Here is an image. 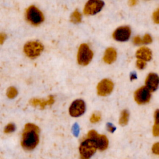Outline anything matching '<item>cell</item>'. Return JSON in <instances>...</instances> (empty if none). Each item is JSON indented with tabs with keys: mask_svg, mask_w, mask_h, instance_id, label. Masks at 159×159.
I'll return each mask as SVG.
<instances>
[{
	"mask_svg": "<svg viewBox=\"0 0 159 159\" xmlns=\"http://www.w3.org/2000/svg\"><path fill=\"white\" fill-rule=\"evenodd\" d=\"M152 150L154 154L159 155V142H157L153 145Z\"/></svg>",
	"mask_w": 159,
	"mask_h": 159,
	"instance_id": "cb8c5ba5",
	"label": "cell"
},
{
	"mask_svg": "<svg viewBox=\"0 0 159 159\" xmlns=\"http://www.w3.org/2000/svg\"><path fill=\"white\" fill-rule=\"evenodd\" d=\"M17 89L13 86H11L7 89L6 94L9 99H13L17 95Z\"/></svg>",
	"mask_w": 159,
	"mask_h": 159,
	"instance_id": "ac0fdd59",
	"label": "cell"
},
{
	"mask_svg": "<svg viewBox=\"0 0 159 159\" xmlns=\"http://www.w3.org/2000/svg\"><path fill=\"white\" fill-rule=\"evenodd\" d=\"M101 119V114L99 112L93 113L90 118V121L91 123H96L99 122Z\"/></svg>",
	"mask_w": 159,
	"mask_h": 159,
	"instance_id": "ffe728a7",
	"label": "cell"
},
{
	"mask_svg": "<svg viewBox=\"0 0 159 159\" xmlns=\"http://www.w3.org/2000/svg\"><path fill=\"white\" fill-rule=\"evenodd\" d=\"M98 149L96 142L87 138L80 144L79 150L81 159H89Z\"/></svg>",
	"mask_w": 159,
	"mask_h": 159,
	"instance_id": "7a4b0ae2",
	"label": "cell"
},
{
	"mask_svg": "<svg viewBox=\"0 0 159 159\" xmlns=\"http://www.w3.org/2000/svg\"><path fill=\"white\" fill-rule=\"evenodd\" d=\"M129 114L127 110H123L120 114V117L119 118V124L124 126L128 123Z\"/></svg>",
	"mask_w": 159,
	"mask_h": 159,
	"instance_id": "2e32d148",
	"label": "cell"
},
{
	"mask_svg": "<svg viewBox=\"0 0 159 159\" xmlns=\"http://www.w3.org/2000/svg\"><path fill=\"white\" fill-rule=\"evenodd\" d=\"M114 88L112 81L109 79H103L97 86L98 94L101 96H105L109 94Z\"/></svg>",
	"mask_w": 159,
	"mask_h": 159,
	"instance_id": "9c48e42d",
	"label": "cell"
},
{
	"mask_svg": "<svg viewBox=\"0 0 159 159\" xmlns=\"http://www.w3.org/2000/svg\"><path fill=\"white\" fill-rule=\"evenodd\" d=\"M40 129L34 124H26L22 135L21 145L25 150H32L39 143Z\"/></svg>",
	"mask_w": 159,
	"mask_h": 159,
	"instance_id": "6da1fadb",
	"label": "cell"
},
{
	"mask_svg": "<svg viewBox=\"0 0 159 159\" xmlns=\"http://www.w3.org/2000/svg\"><path fill=\"white\" fill-rule=\"evenodd\" d=\"M93 57V52L86 43L80 45L78 53L77 61L80 65L86 66L89 63Z\"/></svg>",
	"mask_w": 159,
	"mask_h": 159,
	"instance_id": "277c9868",
	"label": "cell"
},
{
	"mask_svg": "<svg viewBox=\"0 0 159 159\" xmlns=\"http://www.w3.org/2000/svg\"><path fill=\"white\" fill-rule=\"evenodd\" d=\"M142 42L144 43H150L152 42V39L149 34H145L142 39Z\"/></svg>",
	"mask_w": 159,
	"mask_h": 159,
	"instance_id": "d4e9b609",
	"label": "cell"
},
{
	"mask_svg": "<svg viewBox=\"0 0 159 159\" xmlns=\"http://www.w3.org/2000/svg\"><path fill=\"white\" fill-rule=\"evenodd\" d=\"M133 42L134 44L135 45H139L141 43H143L142 40L141 39V38L139 36H136L133 39Z\"/></svg>",
	"mask_w": 159,
	"mask_h": 159,
	"instance_id": "484cf974",
	"label": "cell"
},
{
	"mask_svg": "<svg viewBox=\"0 0 159 159\" xmlns=\"http://www.w3.org/2000/svg\"><path fill=\"white\" fill-rule=\"evenodd\" d=\"M107 129L109 132H114V130H116V127L112 124H110V123H108L107 124Z\"/></svg>",
	"mask_w": 159,
	"mask_h": 159,
	"instance_id": "4316f807",
	"label": "cell"
},
{
	"mask_svg": "<svg viewBox=\"0 0 159 159\" xmlns=\"http://www.w3.org/2000/svg\"><path fill=\"white\" fill-rule=\"evenodd\" d=\"M136 65H137V68L139 69L142 70V69H143L145 68V66L146 65V62H145V61H143L142 60L138 59L137 61Z\"/></svg>",
	"mask_w": 159,
	"mask_h": 159,
	"instance_id": "7402d4cb",
	"label": "cell"
},
{
	"mask_svg": "<svg viewBox=\"0 0 159 159\" xmlns=\"http://www.w3.org/2000/svg\"><path fill=\"white\" fill-rule=\"evenodd\" d=\"M159 85V76L155 73H149L145 80V86L150 92L155 91Z\"/></svg>",
	"mask_w": 159,
	"mask_h": 159,
	"instance_id": "8fae6325",
	"label": "cell"
},
{
	"mask_svg": "<svg viewBox=\"0 0 159 159\" xmlns=\"http://www.w3.org/2000/svg\"><path fill=\"white\" fill-rule=\"evenodd\" d=\"M153 20L155 23L159 24V8H158L153 14Z\"/></svg>",
	"mask_w": 159,
	"mask_h": 159,
	"instance_id": "603a6c76",
	"label": "cell"
},
{
	"mask_svg": "<svg viewBox=\"0 0 159 159\" xmlns=\"http://www.w3.org/2000/svg\"><path fill=\"white\" fill-rule=\"evenodd\" d=\"M16 129V126L14 124H12V123H10V124H8L4 128V133L6 134H9V133H11L12 132H14Z\"/></svg>",
	"mask_w": 159,
	"mask_h": 159,
	"instance_id": "d6986e66",
	"label": "cell"
},
{
	"mask_svg": "<svg viewBox=\"0 0 159 159\" xmlns=\"http://www.w3.org/2000/svg\"><path fill=\"white\" fill-rule=\"evenodd\" d=\"M54 102V98L52 96H49L47 99H31L29 101V103L34 106H40L41 109H44L47 105H51Z\"/></svg>",
	"mask_w": 159,
	"mask_h": 159,
	"instance_id": "7c38bea8",
	"label": "cell"
},
{
	"mask_svg": "<svg viewBox=\"0 0 159 159\" xmlns=\"http://www.w3.org/2000/svg\"><path fill=\"white\" fill-rule=\"evenodd\" d=\"M96 142L97 148L101 151L105 150L109 145V140L107 137L104 135H98L97 137L94 139Z\"/></svg>",
	"mask_w": 159,
	"mask_h": 159,
	"instance_id": "5bb4252c",
	"label": "cell"
},
{
	"mask_svg": "<svg viewBox=\"0 0 159 159\" xmlns=\"http://www.w3.org/2000/svg\"><path fill=\"white\" fill-rule=\"evenodd\" d=\"M131 34V30L128 26H122L117 28L113 33L112 37L117 41L124 42L127 40Z\"/></svg>",
	"mask_w": 159,
	"mask_h": 159,
	"instance_id": "30bf717a",
	"label": "cell"
},
{
	"mask_svg": "<svg viewBox=\"0 0 159 159\" xmlns=\"http://www.w3.org/2000/svg\"><path fill=\"white\" fill-rule=\"evenodd\" d=\"M7 35L4 33H0V44H2L6 40Z\"/></svg>",
	"mask_w": 159,
	"mask_h": 159,
	"instance_id": "f1b7e54d",
	"label": "cell"
},
{
	"mask_svg": "<svg viewBox=\"0 0 159 159\" xmlns=\"http://www.w3.org/2000/svg\"><path fill=\"white\" fill-rule=\"evenodd\" d=\"M137 3V1H130L129 2V4L130 6H134V5H135V4Z\"/></svg>",
	"mask_w": 159,
	"mask_h": 159,
	"instance_id": "f546056e",
	"label": "cell"
},
{
	"mask_svg": "<svg viewBox=\"0 0 159 159\" xmlns=\"http://www.w3.org/2000/svg\"><path fill=\"white\" fill-rule=\"evenodd\" d=\"M150 96V91L146 86H142L139 88L134 93L135 101L139 104H143L149 102Z\"/></svg>",
	"mask_w": 159,
	"mask_h": 159,
	"instance_id": "52a82bcc",
	"label": "cell"
},
{
	"mask_svg": "<svg viewBox=\"0 0 159 159\" xmlns=\"http://www.w3.org/2000/svg\"><path fill=\"white\" fill-rule=\"evenodd\" d=\"M43 50V45L37 41L28 42L24 46L25 54L30 58H35L39 56Z\"/></svg>",
	"mask_w": 159,
	"mask_h": 159,
	"instance_id": "5b68a950",
	"label": "cell"
},
{
	"mask_svg": "<svg viewBox=\"0 0 159 159\" xmlns=\"http://www.w3.org/2000/svg\"><path fill=\"white\" fill-rule=\"evenodd\" d=\"M155 123H159V109H157L154 113Z\"/></svg>",
	"mask_w": 159,
	"mask_h": 159,
	"instance_id": "83f0119b",
	"label": "cell"
},
{
	"mask_svg": "<svg viewBox=\"0 0 159 159\" xmlns=\"http://www.w3.org/2000/svg\"><path fill=\"white\" fill-rule=\"evenodd\" d=\"M27 20L34 25H38L44 20L43 13L34 5L30 6L25 12Z\"/></svg>",
	"mask_w": 159,
	"mask_h": 159,
	"instance_id": "3957f363",
	"label": "cell"
},
{
	"mask_svg": "<svg viewBox=\"0 0 159 159\" xmlns=\"http://www.w3.org/2000/svg\"><path fill=\"white\" fill-rule=\"evenodd\" d=\"M136 57L139 60H142L145 61H149L152 58V52L148 48L142 47L137 51Z\"/></svg>",
	"mask_w": 159,
	"mask_h": 159,
	"instance_id": "4fadbf2b",
	"label": "cell"
},
{
	"mask_svg": "<svg viewBox=\"0 0 159 159\" xmlns=\"http://www.w3.org/2000/svg\"><path fill=\"white\" fill-rule=\"evenodd\" d=\"M70 20L73 23L77 24L81 21V14L77 10L75 11L71 15Z\"/></svg>",
	"mask_w": 159,
	"mask_h": 159,
	"instance_id": "e0dca14e",
	"label": "cell"
},
{
	"mask_svg": "<svg viewBox=\"0 0 159 159\" xmlns=\"http://www.w3.org/2000/svg\"><path fill=\"white\" fill-rule=\"evenodd\" d=\"M153 135L155 137L159 136V123H155L152 129Z\"/></svg>",
	"mask_w": 159,
	"mask_h": 159,
	"instance_id": "44dd1931",
	"label": "cell"
},
{
	"mask_svg": "<svg viewBox=\"0 0 159 159\" xmlns=\"http://www.w3.org/2000/svg\"><path fill=\"white\" fill-rule=\"evenodd\" d=\"M104 3L100 0H89L84 7V14L86 15H94L99 12L103 7Z\"/></svg>",
	"mask_w": 159,
	"mask_h": 159,
	"instance_id": "8992f818",
	"label": "cell"
},
{
	"mask_svg": "<svg viewBox=\"0 0 159 159\" xmlns=\"http://www.w3.org/2000/svg\"><path fill=\"white\" fill-rule=\"evenodd\" d=\"M116 58L117 53L114 48L109 47L106 50L103 57V60L105 63L111 64L116 60Z\"/></svg>",
	"mask_w": 159,
	"mask_h": 159,
	"instance_id": "9a60e30c",
	"label": "cell"
},
{
	"mask_svg": "<svg viewBox=\"0 0 159 159\" xmlns=\"http://www.w3.org/2000/svg\"><path fill=\"white\" fill-rule=\"evenodd\" d=\"M86 109V106L84 102L82 99H76L74 101L70 108L69 113L72 117H79L84 114Z\"/></svg>",
	"mask_w": 159,
	"mask_h": 159,
	"instance_id": "ba28073f",
	"label": "cell"
}]
</instances>
